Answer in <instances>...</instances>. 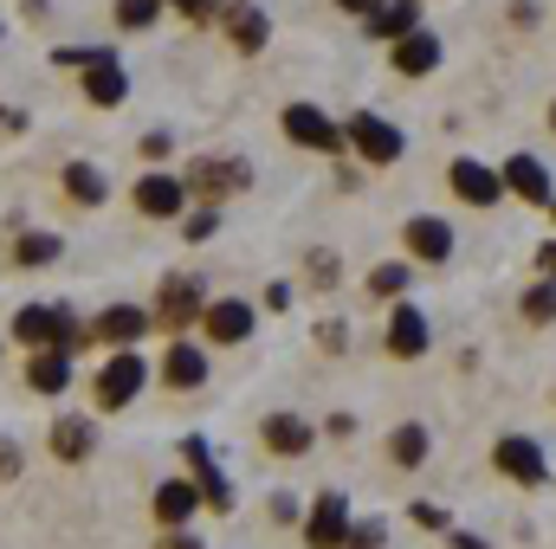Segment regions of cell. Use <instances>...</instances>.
Masks as SVG:
<instances>
[{
  "label": "cell",
  "instance_id": "cell-1",
  "mask_svg": "<svg viewBox=\"0 0 556 549\" xmlns=\"http://www.w3.org/2000/svg\"><path fill=\"white\" fill-rule=\"evenodd\" d=\"M13 343H33V349H78V323H72V310L65 304H26L20 317H13Z\"/></svg>",
  "mask_w": 556,
  "mask_h": 549
},
{
  "label": "cell",
  "instance_id": "cell-2",
  "mask_svg": "<svg viewBox=\"0 0 556 549\" xmlns=\"http://www.w3.org/2000/svg\"><path fill=\"white\" fill-rule=\"evenodd\" d=\"M343 137H350V149H356L369 168H389V162H402V149H408V137H402L389 117H369V111H356V117L343 124Z\"/></svg>",
  "mask_w": 556,
  "mask_h": 549
},
{
  "label": "cell",
  "instance_id": "cell-3",
  "mask_svg": "<svg viewBox=\"0 0 556 549\" xmlns=\"http://www.w3.org/2000/svg\"><path fill=\"white\" fill-rule=\"evenodd\" d=\"M240 188H253V168L247 162H233V155H201L194 168H188V194H201V201H227V194H240Z\"/></svg>",
  "mask_w": 556,
  "mask_h": 549
},
{
  "label": "cell",
  "instance_id": "cell-4",
  "mask_svg": "<svg viewBox=\"0 0 556 549\" xmlns=\"http://www.w3.org/2000/svg\"><path fill=\"white\" fill-rule=\"evenodd\" d=\"M142 382H149V362H142L137 349H117V356L98 369V408H111V413L130 408L142 395Z\"/></svg>",
  "mask_w": 556,
  "mask_h": 549
},
{
  "label": "cell",
  "instance_id": "cell-5",
  "mask_svg": "<svg viewBox=\"0 0 556 549\" xmlns=\"http://www.w3.org/2000/svg\"><path fill=\"white\" fill-rule=\"evenodd\" d=\"M278 130L298 142V149H317V155H337V149L350 142V137H343V124H330L317 104H291V111L278 117Z\"/></svg>",
  "mask_w": 556,
  "mask_h": 549
},
{
  "label": "cell",
  "instance_id": "cell-6",
  "mask_svg": "<svg viewBox=\"0 0 556 549\" xmlns=\"http://www.w3.org/2000/svg\"><path fill=\"white\" fill-rule=\"evenodd\" d=\"M492 459H498V472H505L511 485H544V478H551V459H544V446H538L531 433H505V439L492 446Z\"/></svg>",
  "mask_w": 556,
  "mask_h": 549
},
{
  "label": "cell",
  "instance_id": "cell-7",
  "mask_svg": "<svg viewBox=\"0 0 556 549\" xmlns=\"http://www.w3.org/2000/svg\"><path fill=\"white\" fill-rule=\"evenodd\" d=\"M446 188H453L466 207H498V201H505V175L485 168V162H472V155H459V162L446 168Z\"/></svg>",
  "mask_w": 556,
  "mask_h": 549
},
{
  "label": "cell",
  "instance_id": "cell-8",
  "mask_svg": "<svg viewBox=\"0 0 556 549\" xmlns=\"http://www.w3.org/2000/svg\"><path fill=\"white\" fill-rule=\"evenodd\" d=\"M350 537V498L343 491H324L317 505H311V518H304V544L311 549H343Z\"/></svg>",
  "mask_w": 556,
  "mask_h": 549
},
{
  "label": "cell",
  "instance_id": "cell-9",
  "mask_svg": "<svg viewBox=\"0 0 556 549\" xmlns=\"http://www.w3.org/2000/svg\"><path fill=\"white\" fill-rule=\"evenodd\" d=\"M402 246H408V259H420V266H446L453 259V227L440 214H415L402 227Z\"/></svg>",
  "mask_w": 556,
  "mask_h": 549
},
{
  "label": "cell",
  "instance_id": "cell-10",
  "mask_svg": "<svg viewBox=\"0 0 556 549\" xmlns=\"http://www.w3.org/2000/svg\"><path fill=\"white\" fill-rule=\"evenodd\" d=\"M253 304L247 297H214L207 310H201V330H207V343H247L253 336Z\"/></svg>",
  "mask_w": 556,
  "mask_h": 549
},
{
  "label": "cell",
  "instance_id": "cell-11",
  "mask_svg": "<svg viewBox=\"0 0 556 549\" xmlns=\"http://www.w3.org/2000/svg\"><path fill=\"white\" fill-rule=\"evenodd\" d=\"M498 175H505V194H518L525 207H551V201H556V194H551V168H544L538 155H525V149H518Z\"/></svg>",
  "mask_w": 556,
  "mask_h": 549
},
{
  "label": "cell",
  "instance_id": "cell-12",
  "mask_svg": "<svg viewBox=\"0 0 556 549\" xmlns=\"http://www.w3.org/2000/svg\"><path fill=\"white\" fill-rule=\"evenodd\" d=\"M181 452H188V465H194V485H201V498L214 505V511H233V485H227V472L214 465V452H207V439H181Z\"/></svg>",
  "mask_w": 556,
  "mask_h": 549
},
{
  "label": "cell",
  "instance_id": "cell-13",
  "mask_svg": "<svg viewBox=\"0 0 556 549\" xmlns=\"http://www.w3.org/2000/svg\"><path fill=\"white\" fill-rule=\"evenodd\" d=\"M427 336H433V323L420 317V304H402V297H395V317H389V356L415 362V356H427Z\"/></svg>",
  "mask_w": 556,
  "mask_h": 549
},
{
  "label": "cell",
  "instance_id": "cell-14",
  "mask_svg": "<svg viewBox=\"0 0 556 549\" xmlns=\"http://www.w3.org/2000/svg\"><path fill=\"white\" fill-rule=\"evenodd\" d=\"M415 26H420V0H376V7L363 13V33H369V39H389V46H395L402 33H415Z\"/></svg>",
  "mask_w": 556,
  "mask_h": 549
},
{
  "label": "cell",
  "instance_id": "cell-15",
  "mask_svg": "<svg viewBox=\"0 0 556 549\" xmlns=\"http://www.w3.org/2000/svg\"><path fill=\"white\" fill-rule=\"evenodd\" d=\"M181 201H188V181H175V175H142L137 181V214H149V220H175Z\"/></svg>",
  "mask_w": 556,
  "mask_h": 549
},
{
  "label": "cell",
  "instance_id": "cell-16",
  "mask_svg": "<svg viewBox=\"0 0 556 549\" xmlns=\"http://www.w3.org/2000/svg\"><path fill=\"white\" fill-rule=\"evenodd\" d=\"M194 310H207V304H201V284H194V278H162V297H155V323H162V330H181Z\"/></svg>",
  "mask_w": 556,
  "mask_h": 549
},
{
  "label": "cell",
  "instance_id": "cell-17",
  "mask_svg": "<svg viewBox=\"0 0 556 549\" xmlns=\"http://www.w3.org/2000/svg\"><path fill=\"white\" fill-rule=\"evenodd\" d=\"M162 382L181 388V395L201 388V382H207V349H201V343H168V349H162Z\"/></svg>",
  "mask_w": 556,
  "mask_h": 549
},
{
  "label": "cell",
  "instance_id": "cell-18",
  "mask_svg": "<svg viewBox=\"0 0 556 549\" xmlns=\"http://www.w3.org/2000/svg\"><path fill=\"white\" fill-rule=\"evenodd\" d=\"M260 439H266V452H278V459H298V452H311V446H317L311 420H298V413H266Z\"/></svg>",
  "mask_w": 556,
  "mask_h": 549
},
{
  "label": "cell",
  "instance_id": "cell-19",
  "mask_svg": "<svg viewBox=\"0 0 556 549\" xmlns=\"http://www.w3.org/2000/svg\"><path fill=\"white\" fill-rule=\"evenodd\" d=\"M91 446H98V426H91L85 413H59V420H52V459L78 465V459H91Z\"/></svg>",
  "mask_w": 556,
  "mask_h": 549
},
{
  "label": "cell",
  "instance_id": "cell-20",
  "mask_svg": "<svg viewBox=\"0 0 556 549\" xmlns=\"http://www.w3.org/2000/svg\"><path fill=\"white\" fill-rule=\"evenodd\" d=\"M142 330H149V310H137V304H104V317L91 323V336L98 343H117V349H130Z\"/></svg>",
  "mask_w": 556,
  "mask_h": 549
},
{
  "label": "cell",
  "instance_id": "cell-21",
  "mask_svg": "<svg viewBox=\"0 0 556 549\" xmlns=\"http://www.w3.org/2000/svg\"><path fill=\"white\" fill-rule=\"evenodd\" d=\"M220 26H227V39H233L240 52H266V33H273V26H266V13H260L253 0H233V7L220 13Z\"/></svg>",
  "mask_w": 556,
  "mask_h": 549
},
{
  "label": "cell",
  "instance_id": "cell-22",
  "mask_svg": "<svg viewBox=\"0 0 556 549\" xmlns=\"http://www.w3.org/2000/svg\"><path fill=\"white\" fill-rule=\"evenodd\" d=\"M433 65H440V39H433L427 26H415V33L395 39V72H402V78H427Z\"/></svg>",
  "mask_w": 556,
  "mask_h": 549
},
{
  "label": "cell",
  "instance_id": "cell-23",
  "mask_svg": "<svg viewBox=\"0 0 556 549\" xmlns=\"http://www.w3.org/2000/svg\"><path fill=\"white\" fill-rule=\"evenodd\" d=\"M124 91H130V85H124V65H117L111 52H104L98 65H85V98H91L98 111H111V104H124Z\"/></svg>",
  "mask_w": 556,
  "mask_h": 549
},
{
  "label": "cell",
  "instance_id": "cell-24",
  "mask_svg": "<svg viewBox=\"0 0 556 549\" xmlns=\"http://www.w3.org/2000/svg\"><path fill=\"white\" fill-rule=\"evenodd\" d=\"M26 388H39V395H65V388H72V356H65V349H39V356L26 362Z\"/></svg>",
  "mask_w": 556,
  "mask_h": 549
},
{
  "label": "cell",
  "instance_id": "cell-25",
  "mask_svg": "<svg viewBox=\"0 0 556 549\" xmlns=\"http://www.w3.org/2000/svg\"><path fill=\"white\" fill-rule=\"evenodd\" d=\"M194 505H207L201 485H188V478H162V485H155V518H162V524H188Z\"/></svg>",
  "mask_w": 556,
  "mask_h": 549
},
{
  "label": "cell",
  "instance_id": "cell-26",
  "mask_svg": "<svg viewBox=\"0 0 556 549\" xmlns=\"http://www.w3.org/2000/svg\"><path fill=\"white\" fill-rule=\"evenodd\" d=\"M65 194H72L78 207H98V201L111 194V181H104L91 162H65Z\"/></svg>",
  "mask_w": 556,
  "mask_h": 549
},
{
  "label": "cell",
  "instance_id": "cell-27",
  "mask_svg": "<svg viewBox=\"0 0 556 549\" xmlns=\"http://www.w3.org/2000/svg\"><path fill=\"white\" fill-rule=\"evenodd\" d=\"M427 446H433V439H427V426H415V420L389 433V459H395V465H420V459H427Z\"/></svg>",
  "mask_w": 556,
  "mask_h": 549
},
{
  "label": "cell",
  "instance_id": "cell-28",
  "mask_svg": "<svg viewBox=\"0 0 556 549\" xmlns=\"http://www.w3.org/2000/svg\"><path fill=\"white\" fill-rule=\"evenodd\" d=\"M518 310H525V323H556V278H538V284L518 297Z\"/></svg>",
  "mask_w": 556,
  "mask_h": 549
},
{
  "label": "cell",
  "instance_id": "cell-29",
  "mask_svg": "<svg viewBox=\"0 0 556 549\" xmlns=\"http://www.w3.org/2000/svg\"><path fill=\"white\" fill-rule=\"evenodd\" d=\"M13 259H20V266H52V259H59V240H52V233H26V240L13 246Z\"/></svg>",
  "mask_w": 556,
  "mask_h": 549
},
{
  "label": "cell",
  "instance_id": "cell-30",
  "mask_svg": "<svg viewBox=\"0 0 556 549\" xmlns=\"http://www.w3.org/2000/svg\"><path fill=\"white\" fill-rule=\"evenodd\" d=\"M155 13H162V0H117V26H124V33L155 26Z\"/></svg>",
  "mask_w": 556,
  "mask_h": 549
},
{
  "label": "cell",
  "instance_id": "cell-31",
  "mask_svg": "<svg viewBox=\"0 0 556 549\" xmlns=\"http://www.w3.org/2000/svg\"><path fill=\"white\" fill-rule=\"evenodd\" d=\"M402 291H408V266H376V272H369V297H389V304H395Z\"/></svg>",
  "mask_w": 556,
  "mask_h": 549
},
{
  "label": "cell",
  "instance_id": "cell-32",
  "mask_svg": "<svg viewBox=\"0 0 556 549\" xmlns=\"http://www.w3.org/2000/svg\"><path fill=\"white\" fill-rule=\"evenodd\" d=\"M343 549H389V524H382V518H369V524H350Z\"/></svg>",
  "mask_w": 556,
  "mask_h": 549
},
{
  "label": "cell",
  "instance_id": "cell-33",
  "mask_svg": "<svg viewBox=\"0 0 556 549\" xmlns=\"http://www.w3.org/2000/svg\"><path fill=\"white\" fill-rule=\"evenodd\" d=\"M214 233H220V207H201V214L188 220V246H207Z\"/></svg>",
  "mask_w": 556,
  "mask_h": 549
},
{
  "label": "cell",
  "instance_id": "cell-34",
  "mask_svg": "<svg viewBox=\"0 0 556 549\" xmlns=\"http://www.w3.org/2000/svg\"><path fill=\"white\" fill-rule=\"evenodd\" d=\"M304 272H311L317 291H330V284H337V253H311V259H304Z\"/></svg>",
  "mask_w": 556,
  "mask_h": 549
},
{
  "label": "cell",
  "instance_id": "cell-35",
  "mask_svg": "<svg viewBox=\"0 0 556 549\" xmlns=\"http://www.w3.org/2000/svg\"><path fill=\"white\" fill-rule=\"evenodd\" d=\"M52 59H59V65H98V59H104V46H59Z\"/></svg>",
  "mask_w": 556,
  "mask_h": 549
},
{
  "label": "cell",
  "instance_id": "cell-36",
  "mask_svg": "<svg viewBox=\"0 0 556 549\" xmlns=\"http://www.w3.org/2000/svg\"><path fill=\"white\" fill-rule=\"evenodd\" d=\"M415 531H446V511L440 505H415Z\"/></svg>",
  "mask_w": 556,
  "mask_h": 549
},
{
  "label": "cell",
  "instance_id": "cell-37",
  "mask_svg": "<svg viewBox=\"0 0 556 549\" xmlns=\"http://www.w3.org/2000/svg\"><path fill=\"white\" fill-rule=\"evenodd\" d=\"M168 149H175V137H162V130H149V137H142V155H149V162H162Z\"/></svg>",
  "mask_w": 556,
  "mask_h": 549
},
{
  "label": "cell",
  "instance_id": "cell-38",
  "mask_svg": "<svg viewBox=\"0 0 556 549\" xmlns=\"http://www.w3.org/2000/svg\"><path fill=\"white\" fill-rule=\"evenodd\" d=\"M505 13H511V26H538V0H511Z\"/></svg>",
  "mask_w": 556,
  "mask_h": 549
},
{
  "label": "cell",
  "instance_id": "cell-39",
  "mask_svg": "<svg viewBox=\"0 0 556 549\" xmlns=\"http://www.w3.org/2000/svg\"><path fill=\"white\" fill-rule=\"evenodd\" d=\"M317 343H324L330 356H343V323H324V330H317Z\"/></svg>",
  "mask_w": 556,
  "mask_h": 549
},
{
  "label": "cell",
  "instance_id": "cell-40",
  "mask_svg": "<svg viewBox=\"0 0 556 549\" xmlns=\"http://www.w3.org/2000/svg\"><path fill=\"white\" fill-rule=\"evenodd\" d=\"M273 518H278V524H291V518H298V498H291V491H278V498H273Z\"/></svg>",
  "mask_w": 556,
  "mask_h": 549
},
{
  "label": "cell",
  "instance_id": "cell-41",
  "mask_svg": "<svg viewBox=\"0 0 556 549\" xmlns=\"http://www.w3.org/2000/svg\"><path fill=\"white\" fill-rule=\"evenodd\" d=\"M446 549H485V537H472V531H453V537H446Z\"/></svg>",
  "mask_w": 556,
  "mask_h": 549
},
{
  "label": "cell",
  "instance_id": "cell-42",
  "mask_svg": "<svg viewBox=\"0 0 556 549\" xmlns=\"http://www.w3.org/2000/svg\"><path fill=\"white\" fill-rule=\"evenodd\" d=\"M175 7H181L188 20H207V13H214V0H175Z\"/></svg>",
  "mask_w": 556,
  "mask_h": 549
},
{
  "label": "cell",
  "instance_id": "cell-43",
  "mask_svg": "<svg viewBox=\"0 0 556 549\" xmlns=\"http://www.w3.org/2000/svg\"><path fill=\"white\" fill-rule=\"evenodd\" d=\"M13 472H20V452H13V446H0V478H13Z\"/></svg>",
  "mask_w": 556,
  "mask_h": 549
},
{
  "label": "cell",
  "instance_id": "cell-44",
  "mask_svg": "<svg viewBox=\"0 0 556 549\" xmlns=\"http://www.w3.org/2000/svg\"><path fill=\"white\" fill-rule=\"evenodd\" d=\"M0 130L13 137V130H26V117H20V111H0Z\"/></svg>",
  "mask_w": 556,
  "mask_h": 549
},
{
  "label": "cell",
  "instance_id": "cell-45",
  "mask_svg": "<svg viewBox=\"0 0 556 549\" xmlns=\"http://www.w3.org/2000/svg\"><path fill=\"white\" fill-rule=\"evenodd\" d=\"M538 266H544V272L556 278V240H551V246H544V253H538Z\"/></svg>",
  "mask_w": 556,
  "mask_h": 549
},
{
  "label": "cell",
  "instance_id": "cell-46",
  "mask_svg": "<svg viewBox=\"0 0 556 549\" xmlns=\"http://www.w3.org/2000/svg\"><path fill=\"white\" fill-rule=\"evenodd\" d=\"M337 7H343V13H369L376 0H337Z\"/></svg>",
  "mask_w": 556,
  "mask_h": 549
},
{
  "label": "cell",
  "instance_id": "cell-47",
  "mask_svg": "<svg viewBox=\"0 0 556 549\" xmlns=\"http://www.w3.org/2000/svg\"><path fill=\"white\" fill-rule=\"evenodd\" d=\"M162 549H201V544H194V537H168Z\"/></svg>",
  "mask_w": 556,
  "mask_h": 549
},
{
  "label": "cell",
  "instance_id": "cell-48",
  "mask_svg": "<svg viewBox=\"0 0 556 549\" xmlns=\"http://www.w3.org/2000/svg\"><path fill=\"white\" fill-rule=\"evenodd\" d=\"M551 137H556V104H551Z\"/></svg>",
  "mask_w": 556,
  "mask_h": 549
},
{
  "label": "cell",
  "instance_id": "cell-49",
  "mask_svg": "<svg viewBox=\"0 0 556 549\" xmlns=\"http://www.w3.org/2000/svg\"><path fill=\"white\" fill-rule=\"evenodd\" d=\"M551 214H556V201H551Z\"/></svg>",
  "mask_w": 556,
  "mask_h": 549
}]
</instances>
